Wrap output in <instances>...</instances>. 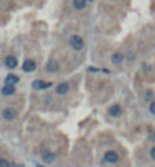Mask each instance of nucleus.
<instances>
[{"label": "nucleus", "mask_w": 155, "mask_h": 167, "mask_svg": "<svg viewBox=\"0 0 155 167\" xmlns=\"http://www.w3.org/2000/svg\"><path fill=\"white\" fill-rule=\"evenodd\" d=\"M2 116H3V119H6V121H14V119L17 117V110L8 107V109H5L2 111Z\"/></svg>", "instance_id": "nucleus-3"}, {"label": "nucleus", "mask_w": 155, "mask_h": 167, "mask_svg": "<svg viewBox=\"0 0 155 167\" xmlns=\"http://www.w3.org/2000/svg\"><path fill=\"white\" fill-rule=\"evenodd\" d=\"M45 69L48 71V72H56V71H59V63H57V62H54V60H51V62L47 63Z\"/></svg>", "instance_id": "nucleus-12"}, {"label": "nucleus", "mask_w": 155, "mask_h": 167, "mask_svg": "<svg viewBox=\"0 0 155 167\" xmlns=\"http://www.w3.org/2000/svg\"><path fill=\"white\" fill-rule=\"evenodd\" d=\"M36 167H44V166H36Z\"/></svg>", "instance_id": "nucleus-20"}, {"label": "nucleus", "mask_w": 155, "mask_h": 167, "mask_svg": "<svg viewBox=\"0 0 155 167\" xmlns=\"http://www.w3.org/2000/svg\"><path fill=\"white\" fill-rule=\"evenodd\" d=\"M18 77L15 75V74H9V75H6V80H5V81H6V84H17L18 83Z\"/></svg>", "instance_id": "nucleus-14"}, {"label": "nucleus", "mask_w": 155, "mask_h": 167, "mask_svg": "<svg viewBox=\"0 0 155 167\" xmlns=\"http://www.w3.org/2000/svg\"><path fill=\"white\" fill-rule=\"evenodd\" d=\"M151 158H152V160H155V146L151 149Z\"/></svg>", "instance_id": "nucleus-18"}, {"label": "nucleus", "mask_w": 155, "mask_h": 167, "mask_svg": "<svg viewBox=\"0 0 155 167\" xmlns=\"http://www.w3.org/2000/svg\"><path fill=\"white\" fill-rule=\"evenodd\" d=\"M2 93H3L5 96L14 95V93H15V86L14 84H5V88L2 89Z\"/></svg>", "instance_id": "nucleus-11"}, {"label": "nucleus", "mask_w": 155, "mask_h": 167, "mask_svg": "<svg viewBox=\"0 0 155 167\" xmlns=\"http://www.w3.org/2000/svg\"><path fill=\"white\" fill-rule=\"evenodd\" d=\"M69 89H71V86H69V83H60L57 88H56V93L57 95H65V93H68L69 92Z\"/></svg>", "instance_id": "nucleus-7"}, {"label": "nucleus", "mask_w": 155, "mask_h": 167, "mask_svg": "<svg viewBox=\"0 0 155 167\" xmlns=\"http://www.w3.org/2000/svg\"><path fill=\"white\" fill-rule=\"evenodd\" d=\"M5 65L8 66L9 69H14V68H17V65H18L17 57H15V56H8V57L5 59Z\"/></svg>", "instance_id": "nucleus-9"}, {"label": "nucleus", "mask_w": 155, "mask_h": 167, "mask_svg": "<svg viewBox=\"0 0 155 167\" xmlns=\"http://www.w3.org/2000/svg\"><path fill=\"white\" fill-rule=\"evenodd\" d=\"M109 115L113 116V117H118L122 115V107H120L119 104H113L110 109H109Z\"/></svg>", "instance_id": "nucleus-6"}, {"label": "nucleus", "mask_w": 155, "mask_h": 167, "mask_svg": "<svg viewBox=\"0 0 155 167\" xmlns=\"http://www.w3.org/2000/svg\"><path fill=\"white\" fill-rule=\"evenodd\" d=\"M149 110H151V113H152V115H155V99H154V101H151Z\"/></svg>", "instance_id": "nucleus-16"}, {"label": "nucleus", "mask_w": 155, "mask_h": 167, "mask_svg": "<svg viewBox=\"0 0 155 167\" xmlns=\"http://www.w3.org/2000/svg\"><path fill=\"white\" fill-rule=\"evenodd\" d=\"M146 101H154V99H152V92H151V90L146 92Z\"/></svg>", "instance_id": "nucleus-17"}, {"label": "nucleus", "mask_w": 155, "mask_h": 167, "mask_svg": "<svg viewBox=\"0 0 155 167\" xmlns=\"http://www.w3.org/2000/svg\"><path fill=\"white\" fill-rule=\"evenodd\" d=\"M104 160L107 163H110V164H114V163L119 161V153L114 152V151H107L105 155H104Z\"/></svg>", "instance_id": "nucleus-2"}, {"label": "nucleus", "mask_w": 155, "mask_h": 167, "mask_svg": "<svg viewBox=\"0 0 155 167\" xmlns=\"http://www.w3.org/2000/svg\"><path fill=\"white\" fill-rule=\"evenodd\" d=\"M36 69V62L32 60V59H27L24 63H23V71L24 72H33Z\"/></svg>", "instance_id": "nucleus-5"}, {"label": "nucleus", "mask_w": 155, "mask_h": 167, "mask_svg": "<svg viewBox=\"0 0 155 167\" xmlns=\"http://www.w3.org/2000/svg\"><path fill=\"white\" fill-rule=\"evenodd\" d=\"M0 167H11L9 161H6L5 158H0Z\"/></svg>", "instance_id": "nucleus-15"}, {"label": "nucleus", "mask_w": 155, "mask_h": 167, "mask_svg": "<svg viewBox=\"0 0 155 167\" xmlns=\"http://www.w3.org/2000/svg\"><path fill=\"white\" fill-rule=\"evenodd\" d=\"M87 5V0H72V6L75 9H84Z\"/></svg>", "instance_id": "nucleus-13"}, {"label": "nucleus", "mask_w": 155, "mask_h": 167, "mask_svg": "<svg viewBox=\"0 0 155 167\" xmlns=\"http://www.w3.org/2000/svg\"><path fill=\"white\" fill-rule=\"evenodd\" d=\"M42 160L45 163H54L56 161V153H53V152H50V151H47V152H44L42 153Z\"/></svg>", "instance_id": "nucleus-10"}, {"label": "nucleus", "mask_w": 155, "mask_h": 167, "mask_svg": "<svg viewBox=\"0 0 155 167\" xmlns=\"http://www.w3.org/2000/svg\"><path fill=\"white\" fill-rule=\"evenodd\" d=\"M69 45H71L75 51H80V50H83V47H84V41H83L82 36L72 35V36L69 38Z\"/></svg>", "instance_id": "nucleus-1"}, {"label": "nucleus", "mask_w": 155, "mask_h": 167, "mask_svg": "<svg viewBox=\"0 0 155 167\" xmlns=\"http://www.w3.org/2000/svg\"><path fill=\"white\" fill-rule=\"evenodd\" d=\"M124 59H125L124 53H120V51H118V53H113V56H111V63L119 66L120 63L124 62Z\"/></svg>", "instance_id": "nucleus-8"}, {"label": "nucleus", "mask_w": 155, "mask_h": 167, "mask_svg": "<svg viewBox=\"0 0 155 167\" xmlns=\"http://www.w3.org/2000/svg\"><path fill=\"white\" fill-rule=\"evenodd\" d=\"M32 86H33V89H36V90H44V89H47V88H50L51 83L44 81V80H35Z\"/></svg>", "instance_id": "nucleus-4"}, {"label": "nucleus", "mask_w": 155, "mask_h": 167, "mask_svg": "<svg viewBox=\"0 0 155 167\" xmlns=\"http://www.w3.org/2000/svg\"><path fill=\"white\" fill-rule=\"evenodd\" d=\"M17 167H24V166H21V164H20V166H17Z\"/></svg>", "instance_id": "nucleus-19"}]
</instances>
